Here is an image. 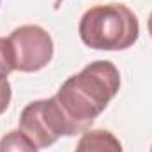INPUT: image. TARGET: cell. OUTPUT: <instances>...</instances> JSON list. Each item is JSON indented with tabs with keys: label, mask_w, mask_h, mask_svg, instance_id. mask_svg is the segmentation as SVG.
Here are the masks:
<instances>
[{
	"label": "cell",
	"mask_w": 152,
	"mask_h": 152,
	"mask_svg": "<svg viewBox=\"0 0 152 152\" xmlns=\"http://www.w3.org/2000/svg\"><path fill=\"white\" fill-rule=\"evenodd\" d=\"M120 88V73L110 60H96L62 83L57 101L83 133L104 112Z\"/></svg>",
	"instance_id": "obj_1"
},
{
	"label": "cell",
	"mask_w": 152,
	"mask_h": 152,
	"mask_svg": "<svg viewBox=\"0 0 152 152\" xmlns=\"http://www.w3.org/2000/svg\"><path fill=\"white\" fill-rule=\"evenodd\" d=\"M81 41L94 50L120 51L131 48L140 36L136 14L124 4L94 5L80 20Z\"/></svg>",
	"instance_id": "obj_2"
},
{
	"label": "cell",
	"mask_w": 152,
	"mask_h": 152,
	"mask_svg": "<svg viewBox=\"0 0 152 152\" xmlns=\"http://www.w3.org/2000/svg\"><path fill=\"white\" fill-rule=\"evenodd\" d=\"M20 131H23L37 149L51 147L62 136L83 133V129L62 110L57 97L28 103L20 115Z\"/></svg>",
	"instance_id": "obj_3"
},
{
	"label": "cell",
	"mask_w": 152,
	"mask_h": 152,
	"mask_svg": "<svg viewBox=\"0 0 152 152\" xmlns=\"http://www.w3.org/2000/svg\"><path fill=\"white\" fill-rule=\"evenodd\" d=\"M14 51V67L21 73H34L46 67L53 58V39L37 25H23L9 36Z\"/></svg>",
	"instance_id": "obj_4"
},
{
	"label": "cell",
	"mask_w": 152,
	"mask_h": 152,
	"mask_svg": "<svg viewBox=\"0 0 152 152\" xmlns=\"http://www.w3.org/2000/svg\"><path fill=\"white\" fill-rule=\"evenodd\" d=\"M75 152H122V143L112 131L87 129L81 134Z\"/></svg>",
	"instance_id": "obj_5"
},
{
	"label": "cell",
	"mask_w": 152,
	"mask_h": 152,
	"mask_svg": "<svg viewBox=\"0 0 152 152\" xmlns=\"http://www.w3.org/2000/svg\"><path fill=\"white\" fill-rule=\"evenodd\" d=\"M0 152H37V147L23 131L12 129L2 136Z\"/></svg>",
	"instance_id": "obj_6"
},
{
	"label": "cell",
	"mask_w": 152,
	"mask_h": 152,
	"mask_svg": "<svg viewBox=\"0 0 152 152\" xmlns=\"http://www.w3.org/2000/svg\"><path fill=\"white\" fill-rule=\"evenodd\" d=\"M14 51L9 37H0V80H5L14 71Z\"/></svg>",
	"instance_id": "obj_7"
},
{
	"label": "cell",
	"mask_w": 152,
	"mask_h": 152,
	"mask_svg": "<svg viewBox=\"0 0 152 152\" xmlns=\"http://www.w3.org/2000/svg\"><path fill=\"white\" fill-rule=\"evenodd\" d=\"M11 96H12V92H11V85L7 81V78L0 80V115L7 110V106L11 103Z\"/></svg>",
	"instance_id": "obj_8"
},
{
	"label": "cell",
	"mask_w": 152,
	"mask_h": 152,
	"mask_svg": "<svg viewBox=\"0 0 152 152\" xmlns=\"http://www.w3.org/2000/svg\"><path fill=\"white\" fill-rule=\"evenodd\" d=\"M149 32H151V36H152V12H151V16H149Z\"/></svg>",
	"instance_id": "obj_9"
},
{
	"label": "cell",
	"mask_w": 152,
	"mask_h": 152,
	"mask_svg": "<svg viewBox=\"0 0 152 152\" xmlns=\"http://www.w3.org/2000/svg\"><path fill=\"white\" fill-rule=\"evenodd\" d=\"M151 152H152V147H151Z\"/></svg>",
	"instance_id": "obj_10"
}]
</instances>
